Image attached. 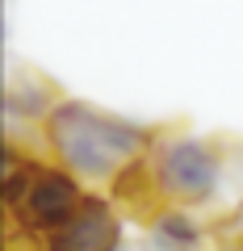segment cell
I'll use <instances>...</instances> for the list:
<instances>
[{
	"label": "cell",
	"mask_w": 243,
	"mask_h": 251,
	"mask_svg": "<svg viewBox=\"0 0 243 251\" xmlns=\"http://www.w3.org/2000/svg\"><path fill=\"white\" fill-rule=\"evenodd\" d=\"M46 143L72 176L113 184L151 151V130L105 109H92L84 100H59L46 117Z\"/></svg>",
	"instance_id": "cell-1"
},
{
	"label": "cell",
	"mask_w": 243,
	"mask_h": 251,
	"mask_svg": "<svg viewBox=\"0 0 243 251\" xmlns=\"http://www.w3.org/2000/svg\"><path fill=\"white\" fill-rule=\"evenodd\" d=\"M80 176L42 159H21L17 143H4V226L26 234H54L84 205Z\"/></svg>",
	"instance_id": "cell-2"
},
{
	"label": "cell",
	"mask_w": 243,
	"mask_h": 251,
	"mask_svg": "<svg viewBox=\"0 0 243 251\" xmlns=\"http://www.w3.org/2000/svg\"><path fill=\"white\" fill-rule=\"evenodd\" d=\"M151 172L155 184L168 201H176L180 209L185 205H201L218 193L222 184V159L218 151L206 143V138H163V143L151 147Z\"/></svg>",
	"instance_id": "cell-3"
},
{
	"label": "cell",
	"mask_w": 243,
	"mask_h": 251,
	"mask_svg": "<svg viewBox=\"0 0 243 251\" xmlns=\"http://www.w3.org/2000/svg\"><path fill=\"white\" fill-rule=\"evenodd\" d=\"M42 243L46 251H117L122 247V218H117L113 201L88 193L84 205Z\"/></svg>",
	"instance_id": "cell-4"
},
{
	"label": "cell",
	"mask_w": 243,
	"mask_h": 251,
	"mask_svg": "<svg viewBox=\"0 0 243 251\" xmlns=\"http://www.w3.org/2000/svg\"><path fill=\"white\" fill-rule=\"evenodd\" d=\"M151 239H155V247H160V251H193L201 239H206V230H201V222L189 214V209L168 205L151 222Z\"/></svg>",
	"instance_id": "cell-5"
},
{
	"label": "cell",
	"mask_w": 243,
	"mask_h": 251,
	"mask_svg": "<svg viewBox=\"0 0 243 251\" xmlns=\"http://www.w3.org/2000/svg\"><path fill=\"white\" fill-rule=\"evenodd\" d=\"M59 105V100H51V92L42 88V84H9V92H4V117L9 122H17V117H26V122H34V117H51V109Z\"/></svg>",
	"instance_id": "cell-6"
},
{
	"label": "cell",
	"mask_w": 243,
	"mask_h": 251,
	"mask_svg": "<svg viewBox=\"0 0 243 251\" xmlns=\"http://www.w3.org/2000/svg\"><path fill=\"white\" fill-rule=\"evenodd\" d=\"M117 251H130V247H117Z\"/></svg>",
	"instance_id": "cell-7"
}]
</instances>
